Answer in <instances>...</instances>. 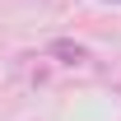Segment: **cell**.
<instances>
[{
  "instance_id": "2",
  "label": "cell",
  "mask_w": 121,
  "mask_h": 121,
  "mask_svg": "<svg viewBox=\"0 0 121 121\" xmlns=\"http://www.w3.org/2000/svg\"><path fill=\"white\" fill-rule=\"evenodd\" d=\"M112 5H121V0H112Z\"/></svg>"
},
{
  "instance_id": "1",
  "label": "cell",
  "mask_w": 121,
  "mask_h": 121,
  "mask_svg": "<svg viewBox=\"0 0 121 121\" xmlns=\"http://www.w3.org/2000/svg\"><path fill=\"white\" fill-rule=\"evenodd\" d=\"M47 56H51V60H60V65H89V47H84V42H70V37H56V42H51V47H47Z\"/></svg>"
}]
</instances>
